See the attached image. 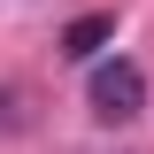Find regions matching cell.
I'll use <instances>...</instances> for the list:
<instances>
[{
  "label": "cell",
  "instance_id": "1",
  "mask_svg": "<svg viewBox=\"0 0 154 154\" xmlns=\"http://www.w3.org/2000/svg\"><path fill=\"white\" fill-rule=\"evenodd\" d=\"M85 100H93L100 123H131V116L146 108V69H139V62H100L93 85H85Z\"/></svg>",
  "mask_w": 154,
  "mask_h": 154
},
{
  "label": "cell",
  "instance_id": "3",
  "mask_svg": "<svg viewBox=\"0 0 154 154\" xmlns=\"http://www.w3.org/2000/svg\"><path fill=\"white\" fill-rule=\"evenodd\" d=\"M0 131H16V93L0 85Z\"/></svg>",
  "mask_w": 154,
  "mask_h": 154
},
{
  "label": "cell",
  "instance_id": "2",
  "mask_svg": "<svg viewBox=\"0 0 154 154\" xmlns=\"http://www.w3.org/2000/svg\"><path fill=\"white\" fill-rule=\"evenodd\" d=\"M108 38H116V16H77L69 31H62V54H69V62H93Z\"/></svg>",
  "mask_w": 154,
  "mask_h": 154
}]
</instances>
